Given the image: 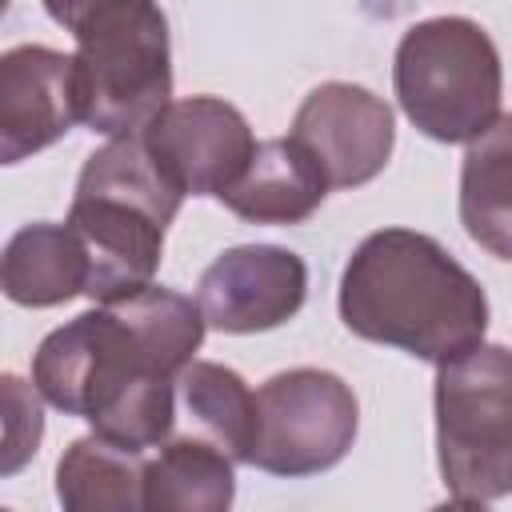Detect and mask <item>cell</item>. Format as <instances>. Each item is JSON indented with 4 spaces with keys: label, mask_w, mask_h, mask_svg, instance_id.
Returning <instances> with one entry per match:
<instances>
[{
    "label": "cell",
    "mask_w": 512,
    "mask_h": 512,
    "mask_svg": "<svg viewBox=\"0 0 512 512\" xmlns=\"http://www.w3.org/2000/svg\"><path fill=\"white\" fill-rule=\"evenodd\" d=\"M180 200L184 196L156 168L140 132L108 136V144L84 160L64 220L88 260L84 296L116 304L148 288Z\"/></svg>",
    "instance_id": "3"
},
{
    "label": "cell",
    "mask_w": 512,
    "mask_h": 512,
    "mask_svg": "<svg viewBox=\"0 0 512 512\" xmlns=\"http://www.w3.org/2000/svg\"><path fill=\"white\" fill-rule=\"evenodd\" d=\"M308 296V268L296 252L276 244H240L220 252L200 284L196 308L204 328L248 336L288 324Z\"/></svg>",
    "instance_id": "9"
},
{
    "label": "cell",
    "mask_w": 512,
    "mask_h": 512,
    "mask_svg": "<svg viewBox=\"0 0 512 512\" xmlns=\"http://www.w3.org/2000/svg\"><path fill=\"white\" fill-rule=\"evenodd\" d=\"M140 140L180 196H220L256 148L240 108L220 96L168 100L140 128Z\"/></svg>",
    "instance_id": "8"
},
{
    "label": "cell",
    "mask_w": 512,
    "mask_h": 512,
    "mask_svg": "<svg viewBox=\"0 0 512 512\" xmlns=\"http://www.w3.org/2000/svg\"><path fill=\"white\" fill-rule=\"evenodd\" d=\"M508 116H500L484 136L468 140L464 172H460V220L468 236L488 248L496 260L512 256L508 228H512V208H508Z\"/></svg>",
    "instance_id": "17"
},
{
    "label": "cell",
    "mask_w": 512,
    "mask_h": 512,
    "mask_svg": "<svg viewBox=\"0 0 512 512\" xmlns=\"http://www.w3.org/2000/svg\"><path fill=\"white\" fill-rule=\"evenodd\" d=\"M176 400L196 424V436L212 440L232 464H248L256 440V396L240 372L212 360H188L176 376Z\"/></svg>",
    "instance_id": "16"
},
{
    "label": "cell",
    "mask_w": 512,
    "mask_h": 512,
    "mask_svg": "<svg viewBox=\"0 0 512 512\" xmlns=\"http://www.w3.org/2000/svg\"><path fill=\"white\" fill-rule=\"evenodd\" d=\"M76 124L68 56L44 44L0 52V164L44 152Z\"/></svg>",
    "instance_id": "11"
},
{
    "label": "cell",
    "mask_w": 512,
    "mask_h": 512,
    "mask_svg": "<svg viewBox=\"0 0 512 512\" xmlns=\"http://www.w3.org/2000/svg\"><path fill=\"white\" fill-rule=\"evenodd\" d=\"M436 456L452 508H480L512 488V360L472 344L436 364Z\"/></svg>",
    "instance_id": "6"
},
{
    "label": "cell",
    "mask_w": 512,
    "mask_h": 512,
    "mask_svg": "<svg viewBox=\"0 0 512 512\" xmlns=\"http://www.w3.org/2000/svg\"><path fill=\"white\" fill-rule=\"evenodd\" d=\"M44 440V396L16 372H0V480L24 472Z\"/></svg>",
    "instance_id": "18"
},
{
    "label": "cell",
    "mask_w": 512,
    "mask_h": 512,
    "mask_svg": "<svg viewBox=\"0 0 512 512\" xmlns=\"http://www.w3.org/2000/svg\"><path fill=\"white\" fill-rule=\"evenodd\" d=\"M88 260L68 224H24L0 248V292L20 308H56L84 292Z\"/></svg>",
    "instance_id": "13"
},
{
    "label": "cell",
    "mask_w": 512,
    "mask_h": 512,
    "mask_svg": "<svg viewBox=\"0 0 512 512\" xmlns=\"http://www.w3.org/2000/svg\"><path fill=\"white\" fill-rule=\"evenodd\" d=\"M56 496L68 512H140L144 452L104 436H80L56 464Z\"/></svg>",
    "instance_id": "15"
},
{
    "label": "cell",
    "mask_w": 512,
    "mask_h": 512,
    "mask_svg": "<svg viewBox=\"0 0 512 512\" xmlns=\"http://www.w3.org/2000/svg\"><path fill=\"white\" fill-rule=\"evenodd\" d=\"M292 136L312 152L328 188H360L384 172L396 144V120L368 88L328 80L296 108Z\"/></svg>",
    "instance_id": "10"
},
{
    "label": "cell",
    "mask_w": 512,
    "mask_h": 512,
    "mask_svg": "<svg viewBox=\"0 0 512 512\" xmlns=\"http://www.w3.org/2000/svg\"><path fill=\"white\" fill-rule=\"evenodd\" d=\"M328 196V180L312 152L288 132L260 140L244 164V172L216 196L240 220L252 224H300Z\"/></svg>",
    "instance_id": "12"
},
{
    "label": "cell",
    "mask_w": 512,
    "mask_h": 512,
    "mask_svg": "<svg viewBox=\"0 0 512 512\" xmlns=\"http://www.w3.org/2000/svg\"><path fill=\"white\" fill-rule=\"evenodd\" d=\"M44 8L76 40L68 56L76 124L132 136L172 100L168 20L156 0H44Z\"/></svg>",
    "instance_id": "4"
},
{
    "label": "cell",
    "mask_w": 512,
    "mask_h": 512,
    "mask_svg": "<svg viewBox=\"0 0 512 512\" xmlns=\"http://www.w3.org/2000/svg\"><path fill=\"white\" fill-rule=\"evenodd\" d=\"M340 320L368 344L440 364L484 340L488 296L440 240L412 228H380L344 264Z\"/></svg>",
    "instance_id": "2"
},
{
    "label": "cell",
    "mask_w": 512,
    "mask_h": 512,
    "mask_svg": "<svg viewBox=\"0 0 512 512\" xmlns=\"http://www.w3.org/2000/svg\"><path fill=\"white\" fill-rule=\"evenodd\" d=\"M236 464L204 436L184 432L144 456V508L148 512H224L236 496Z\"/></svg>",
    "instance_id": "14"
},
{
    "label": "cell",
    "mask_w": 512,
    "mask_h": 512,
    "mask_svg": "<svg viewBox=\"0 0 512 512\" xmlns=\"http://www.w3.org/2000/svg\"><path fill=\"white\" fill-rule=\"evenodd\" d=\"M200 340L196 300L148 284L48 332L32 356V384L64 416L88 420L96 436L148 452L176 428V376Z\"/></svg>",
    "instance_id": "1"
},
{
    "label": "cell",
    "mask_w": 512,
    "mask_h": 512,
    "mask_svg": "<svg viewBox=\"0 0 512 512\" xmlns=\"http://www.w3.org/2000/svg\"><path fill=\"white\" fill-rule=\"evenodd\" d=\"M392 84L404 116L440 144H468L504 116L492 36L468 16H432L400 36Z\"/></svg>",
    "instance_id": "5"
},
{
    "label": "cell",
    "mask_w": 512,
    "mask_h": 512,
    "mask_svg": "<svg viewBox=\"0 0 512 512\" xmlns=\"http://www.w3.org/2000/svg\"><path fill=\"white\" fill-rule=\"evenodd\" d=\"M4 12H8V0H0V16H4Z\"/></svg>",
    "instance_id": "19"
},
{
    "label": "cell",
    "mask_w": 512,
    "mask_h": 512,
    "mask_svg": "<svg viewBox=\"0 0 512 512\" xmlns=\"http://www.w3.org/2000/svg\"><path fill=\"white\" fill-rule=\"evenodd\" d=\"M256 440L248 464L268 476H316L336 468L360 424L356 392L324 368H288L256 392Z\"/></svg>",
    "instance_id": "7"
}]
</instances>
